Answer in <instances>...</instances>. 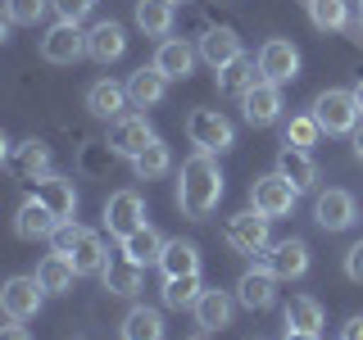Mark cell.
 <instances>
[{"label":"cell","mask_w":363,"mask_h":340,"mask_svg":"<svg viewBox=\"0 0 363 340\" xmlns=\"http://www.w3.org/2000/svg\"><path fill=\"white\" fill-rule=\"evenodd\" d=\"M223 200V168L213 154L196 150L182 164V177H177V209L186 213L191 222H204Z\"/></svg>","instance_id":"cell-1"},{"label":"cell","mask_w":363,"mask_h":340,"mask_svg":"<svg viewBox=\"0 0 363 340\" xmlns=\"http://www.w3.org/2000/svg\"><path fill=\"white\" fill-rule=\"evenodd\" d=\"M313 118H318V128H323L327 136H354L359 118H363V109H359L354 91H345V86H327L323 96L313 100Z\"/></svg>","instance_id":"cell-2"},{"label":"cell","mask_w":363,"mask_h":340,"mask_svg":"<svg viewBox=\"0 0 363 340\" xmlns=\"http://www.w3.org/2000/svg\"><path fill=\"white\" fill-rule=\"evenodd\" d=\"M268 222L272 218H264V213L250 204L245 213H236V218H227V227H223V241L236 249V254H264V249L272 245V232H268Z\"/></svg>","instance_id":"cell-3"},{"label":"cell","mask_w":363,"mask_h":340,"mask_svg":"<svg viewBox=\"0 0 363 340\" xmlns=\"http://www.w3.org/2000/svg\"><path fill=\"white\" fill-rule=\"evenodd\" d=\"M186 136H191V145L204 150V154H223V150L236 145V128L223 118L218 109H196L186 118Z\"/></svg>","instance_id":"cell-4"},{"label":"cell","mask_w":363,"mask_h":340,"mask_svg":"<svg viewBox=\"0 0 363 340\" xmlns=\"http://www.w3.org/2000/svg\"><path fill=\"white\" fill-rule=\"evenodd\" d=\"M41 300H45V286L37 281V272H32V277H9L5 290H0V309H5L9 322H28V317H37Z\"/></svg>","instance_id":"cell-5"},{"label":"cell","mask_w":363,"mask_h":340,"mask_svg":"<svg viewBox=\"0 0 363 340\" xmlns=\"http://www.w3.org/2000/svg\"><path fill=\"white\" fill-rule=\"evenodd\" d=\"M295 200H300V191H295L281 173L255 177V186H250V204H255L264 218H286V213L295 209Z\"/></svg>","instance_id":"cell-6"},{"label":"cell","mask_w":363,"mask_h":340,"mask_svg":"<svg viewBox=\"0 0 363 340\" xmlns=\"http://www.w3.org/2000/svg\"><path fill=\"white\" fill-rule=\"evenodd\" d=\"M259 264H264L277 281H295L309 272V245L300 241V236H291V241H272L264 254H259Z\"/></svg>","instance_id":"cell-7"},{"label":"cell","mask_w":363,"mask_h":340,"mask_svg":"<svg viewBox=\"0 0 363 340\" xmlns=\"http://www.w3.org/2000/svg\"><path fill=\"white\" fill-rule=\"evenodd\" d=\"M259 73H264V82H277L286 86L300 77V50L286 41V37H272L259 45Z\"/></svg>","instance_id":"cell-8"},{"label":"cell","mask_w":363,"mask_h":340,"mask_svg":"<svg viewBox=\"0 0 363 340\" xmlns=\"http://www.w3.org/2000/svg\"><path fill=\"white\" fill-rule=\"evenodd\" d=\"M105 227H109V236H132L136 227H145V200H141V191H113V196L105 200Z\"/></svg>","instance_id":"cell-9"},{"label":"cell","mask_w":363,"mask_h":340,"mask_svg":"<svg viewBox=\"0 0 363 340\" xmlns=\"http://www.w3.org/2000/svg\"><path fill=\"white\" fill-rule=\"evenodd\" d=\"M150 141H155V128L145 113H123L118 123H109V154L118 159H136Z\"/></svg>","instance_id":"cell-10"},{"label":"cell","mask_w":363,"mask_h":340,"mask_svg":"<svg viewBox=\"0 0 363 340\" xmlns=\"http://www.w3.org/2000/svg\"><path fill=\"white\" fill-rule=\"evenodd\" d=\"M354 218H359V204H354L350 191H340V186L323 191V196L313 200V222L323 227V232H350Z\"/></svg>","instance_id":"cell-11"},{"label":"cell","mask_w":363,"mask_h":340,"mask_svg":"<svg viewBox=\"0 0 363 340\" xmlns=\"http://www.w3.org/2000/svg\"><path fill=\"white\" fill-rule=\"evenodd\" d=\"M86 55V32L77 23H55L41 37V60L45 64H77Z\"/></svg>","instance_id":"cell-12"},{"label":"cell","mask_w":363,"mask_h":340,"mask_svg":"<svg viewBox=\"0 0 363 340\" xmlns=\"http://www.w3.org/2000/svg\"><path fill=\"white\" fill-rule=\"evenodd\" d=\"M128 105H132V96H128V82H113V77H100V82H91V86H86V113H91V118L118 123Z\"/></svg>","instance_id":"cell-13"},{"label":"cell","mask_w":363,"mask_h":340,"mask_svg":"<svg viewBox=\"0 0 363 340\" xmlns=\"http://www.w3.org/2000/svg\"><path fill=\"white\" fill-rule=\"evenodd\" d=\"M241 113L250 128H272L281 118V86L277 82H255L241 96Z\"/></svg>","instance_id":"cell-14"},{"label":"cell","mask_w":363,"mask_h":340,"mask_svg":"<svg viewBox=\"0 0 363 340\" xmlns=\"http://www.w3.org/2000/svg\"><path fill=\"white\" fill-rule=\"evenodd\" d=\"M272 300H277V277L264 264L245 268L241 281H236V304H245L250 313H264V309H272Z\"/></svg>","instance_id":"cell-15"},{"label":"cell","mask_w":363,"mask_h":340,"mask_svg":"<svg viewBox=\"0 0 363 340\" xmlns=\"http://www.w3.org/2000/svg\"><path fill=\"white\" fill-rule=\"evenodd\" d=\"M32 200L45 204V209H50L60 222H68V218L77 213V191H73V181H68V177H55V173H45V177L32 181Z\"/></svg>","instance_id":"cell-16"},{"label":"cell","mask_w":363,"mask_h":340,"mask_svg":"<svg viewBox=\"0 0 363 340\" xmlns=\"http://www.w3.org/2000/svg\"><path fill=\"white\" fill-rule=\"evenodd\" d=\"M196 60H200V50L186 45L182 37H164L159 50H155V68L168 77V82H186V77L196 73Z\"/></svg>","instance_id":"cell-17"},{"label":"cell","mask_w":363,"mask_h":340,"mask_svg":"<svg viewBox=\"0 0 363 340\" xmlns=\"http://www.w3.org/2000/svg\"><path fill=\"white\" fill-rule=\"evenodd\" d=\"M123 50H128V32H123V23H96V28L86 32V55L96 64H113V60H123Z\"/></svg>","instance_id":"cell-18"},{"label":"cell","mask_w":363,"mask_h":340,"mask_svg":"<svg viewBox=\"0 0 363 340\" xmlns=\"http://www.w3.org/2000/svg\"><path fill=\"white\" fill-rule=\"evenodd\" d=\"M100 281H105L109 295H136V290L145 286V268L118 249V254H109V264H105V272H100Z\"/></svg>","instance_id":"cell-19"},{"label":"cell","mask_w":363,"mask_h":340,"mask_svg":"<svg viewBox=\"0 0 363 340\" xmlns=\"http://www.w3.org/2000/svg\"><path fill=\"white\" fill-rule=\"evenodd\" d=\"M241 55H245V50H241V37H236L232 28H209V32L200 37V60L209 64L213 73H218V68H227V64H236Z\"/></svg>","instance_id":"cell-20"},{"label":"cell","mask_w":363,"mask_h":340,"mask_svg":"<svg viewBox=\"0 0 363 340\" xmlns=\"http://www.w3.org/2000/svg\"><path fill=\"white\" fill-rule=\"evenodd\" d=\"M55 227H60V218H55L45 204H37L32 196L18 204V213H14V232H18V241H50Z\"/></svg>","instance_id":"cell-21"},{"label":"cell","mask_w":363,"mask_h":340,"mask_svg":"<svg viewBox=\"0 0 363 340\" xmlns=\"http://www.w3.org/2000/svg\"><path fill=\"white\" fill-rule=\"evenodd\" d=\"M232 295L227 290H204L200 295V304L191 313H196V327L200 332H223V327H232Z\"/></svg>","instance_id":"cell-22"},{"label":"cell","mask_w":363,"mask_h":340,"mask_svg":"<svg viewBox=\"0 0 363 340\" xmlns=\"http://www.w3.org/2000/svg\"><path fill=\"white\" fill-rule=\"evenodd\" d=\"M128 96H132V105L136 109H155L159 100L168 96V77L159 73V68H136V73L128 77Z\"/></svg>","instance_id":"cell-23"},{"label":"cell","mask_w":363,"mask_h":340,"mask_svg":"<svg viewBox=\"0 0 363 340\" xmlns=\"http://www.w3.org/2000/svg\"><path fill=\"white\" fill-rule=\"evenodd\" d=\"M277 173L286 177L295 191H313L318 186V164L309 159V150H295V145H286V150L277 154Z\"/></svg>","instance_id":"cell-24"},{"label":"cell","mask_w":363,"mask_h":340,"mask_svg":"<svg viewBox=\"0 0 363 340\" xmlns=\"http://www.w3.org/2000/svg\"><path fill=\"white\" fill-rule=\"evenodd\" d=\"M123 340H164V313L150 309V304H136V309L123 313Z\"/></svg>","instance_id":"cell-25"},{"label":"cell","mask_w":363,"mask_h":340,"mask_svg":"<svg viewBox=\"0 0 363 340\" xmlns=\"http://www.w3.org/2000/svg\"><path fill=\"white\" fill-rule=\"evenodd\" d=\"M159 268H164V277H191V272H200V245L196 241H168L164 254H159Z\"/></svg>","instance_id":"cell-26"},{"label":"cell","mask_w":363,"mask_h":340,"mask_svg":"<svg viewBox=\"0 0 363 340\" xmlns=\"http://www.w3.org/2000/svg\"><path fill=\"white\" fill-rule=\"evenodd\" d=\"M73 277H77V268L68 254H45L37 264V281L45 286V295H68L73 290Z\"/></svg>","instance_id":"cell-27"},{"label":"cell","mask_w":363,"mask_h":340,"mask_svg":"<svg viewBox=\"0 0 363 340\" xmlns=\"http://www.w3.org/2000/svg\"><path fill=\"white\" fill-rule=\"evenodd\" d=\"M132 18L145 37H168L173 32V0H136Z\"/></svg>","instance_id":"cell-28"},{"label":"cell","mask_w":363,"mask_h":340,"mask_svg":"<svg viewBox=\"0 0 363 340\" xmlns=\"http://www.w3.org/2000/svg\"><path fill=\"white\" fill-rule=\"evenodd\" d=\"M164 236H159L155 232V227L150 222H145V227H136V232L132 236H123V254H128V259H136V264H141V268H150V264H159V254H164Z\"/></svg>","instance_id":"cell-29"},{"label":"cell","mask_w":363,"mask_h":340,"mask_svg":"<svg viewBox=\"0 0 363 340\" xmlns=\"http://www.w3.org/2000/svg\"><path fill=\"white\" fill-rule=\"evenodd\" d=\"M9 173L14 177H28V181H37L50 173V150H45L41 141H23L14 154H9Z\"/></svg>","instance_id":"cell-30"},{"label":"cell","mask_w":363,"mask_h":340,"mask_svg":"<svg viewBox=\"0 0 363 340\" xmlns=\"http://www.w3.org/2000/svg\"><path fill=\"white\" fill-rule=\"evenodd\" d=\"M255 82H264V73H259V60H250V55H241L236 64L218 68V91L223 96H245Z\"/></svg>","instance_id":"cell-31"},{"label":"cell","mask_w":363,"mask_h":340,"mask_svg":"<svg viewBox=\"0 0 363 340\" xmlns=\"http://www.w3.org/2000/svg\"><path fill=\"white\" fill-rule=\"evenodd\" d=\"M105 264H109V249H105V241H100V232H82V241H77V249H73L77 277H100Z\"/></svg>","instance_id":"cell-32"},{"label":"cell","mask_w":363,"mask_h":340,"mask_svg":"<svg viewBox=\"0 0 363 340\" xmlns=\"http://www.w3.org/2000/svg\"><path fill=\"white\" fill-rule=\"evenodd\" d=\"M281 317H286V327H291V332H323V322H327V313H323V304H318L313 300V295H295V300L286 304V313H281Z\"/></svg>","instance_id":"cell-33"},{"label":"cell","mask_w":363,"mask_h":340,"mask_svg":"<svg viewBox=\"0 0 363 340\" xmlns=\"http://www.w3.org/2000/svg\"><path fill=\"white\" fill-rule=\"evenodd\" d=\"M309 23L318 32H345L350 28V0H304Z\"/></svg>","instance_id":"cell-34"},{"label":"cell","mask_w":363,"mask_h":340,"mask_svg":"<svg viewBox=\"0 0 363 340\" xmlns=\"http://www.w3.org/2000/svg\"><path fill=\"white\" fill-rule=\"evenodd\" d=\"M168 168H173V150H168V145L159 141V136H155V141L132 159V173L141 177V181H159V177H168Z\"/></svg>","instance_id":"cell-35"},{"label":"cell","mask_w":363,"mask_h":340,"mask_svg":"<svg viewBox=\"0 0 363 340\" xmlns=\"http://www.w3.org/2000/svg\"><path fill=\"white\" fill-rule=\"evenodd\" d=\"M200 295H204L200 272H191V277H164V304L168 309H196Z\"/></svg>","instance_id":"cell-36"},{"label":"cell","mask_w":363,"mask_h":340,"mask_svg":"<svg viewBox=\"0 0 363 340\" xmlns=\"http://www.w3.org/2000/svg\"><path fill=\"white\" fill-rule=\"evenodd\" d=\"M45 9H50V0H5V23H14V28H37L45 18Z\"/></svg>","instance_id":"cell-37"},{"label":"cell","mask_w":363,"mask_h":340,"mask_svg":"<svg viewBox=\"0 0 363 340\" xmlns=\"http://www.w3.org/2000/svg\"><path fill=\"white\" fill-rule=\"evenodd\" d=\"M318 136H323V128H318L313 113H300V118L286 123V145H295V150H313Z\"/></svg>","instance_id":"cell-38"},{"label":"cell","mask_w":363,"mask_h":340,"mask_svg":"<svg viewBox=\"0 0 363 340\" xmlns=\"http://www.w3.org/2000/svg\"><path fill=\"white\" fill-rule=\"evenodd\" d=\"M82 232H86V227H77L73 218L60 222V227L50 232V254H68V259H73V249H77V241H82Z\"/></svg>","instance_id":"cell-39"},{"label":"cell","mask_w":363,"mask_h":340,"mask_svg":"<svg viewBox=\"0 0 363 340\" xmlns=\"http://www.w3.org/2000/svg\"><path fill=\"white\" fill-rule=\"evenodd\" d=\"M91 5H96V0H50V9L60 14V23H82L91 14Z\"/></svg>","instance_id":"cell-40"},{"label":"cell","mask_w":363,"mask_h":340,"mask_svg":"<svg viewBox=\"0 0 363 340\" xmlns=\"http://www.w3.org/2000/svg\"><path fill=\"white\" fill-rule=\"evenodd\" d=\"M345 277L363 286V241H354V245L345 249Z\"/></svg>","instance_id":"cell-41"},{"label":"cell","mask_w":363,"mask_h":340,"mask_svg":"<svg viewBox=\"0 0 363 340\" xmlns=\"http://www.w3.org/2000/svg\"><path fill=\"white\" fill-rule=\"evenodd\" d=\"M340 340H363V313H354L345 322V332H340Z\"/></svg>","instance_id":"cell-42"},{"label":"cell","mask_w":363,"mask_h":340,"mask_svg":"<svg viewBox=\"0 0 363 340\" xmlns=\"http://www.w3.org/2000/svg\"><path fill=\"white\" fill-rule=\"evenodd\" d=\"M0 340H32V336H28V327H23V322H9L5 332H0Z\"/></svg>","instance_id":"cell-43"},{"label":"cell","mask_w":363,"mask_h":340,"mask_svg":"<svg viewBox=\"0 0 363 340\" xmlns=\"http://www.w3.org/2000/svg\"><path fill=\"white\" fill-rule=\"evenodd\" d=\"M281 340H318L313 332H291V327H286V336H281Z\"/></svg>","instance_id":"cell-44"},{"label":"cell","mask_w":363,"mask_h":340,"mask_svg":"<svg viewBox=\"0 0 363 340\" xmlns=\"http://www.w3.org/2000/svg\"><path fill=\"white\" fill-rule=\"evenodd\" d=\"M354 154H359V164H363V128H354Z\"/></svg>","instance_id":"cell-45"},{"label":"cell","mask_w":363,"mask_h":340,"mask_svg":"<svg viewBox=\"0 0 363 340\" xmlns=\"http://www.w3.org/2000/svg\"><path fill=\"white\" fill-rule=\"evenodd\" d=\"M354 100H359V109H363V77H359V86H354Z\"/></svg>","instance_id":"cell-46"},{"label":"cell","mask_w":363,"mask_h":340,"mask_svg":"<svg viewBox=\"0 0 363 340\" xmlns=\"http://www.w3.org/2000/svg\"><path fill=\"white\" fill-rule=\"evenodd\" d=\"M359 32H363V0H359Z\"/></svg>","instance_id":"cell-47"},{"label":"cell","mask_w":363,"mask_h":340,"mask_svg":"<svg viewBox=\"0 0 363 340\" xmlns=\"http://www.w3.org/2000/svg\"><path fill=\"white\" fill-rule=\"evenodd\" d=\"M186 340H204V336H186Z\"/></svg>","instance_id":"cell-48"},{"label":"cell","mask_w":363,"mask_h":340,"mask_svg":"<svg viewBox=\"0 0 363 340\" xmlns=\"http://www.w3.org/2000/svg\"><path fill=\"white\" fill-rule=\"evenodd\" d=\"M173 5H177V0H173Z\"/></svg>","instance_id":"cell-49"}]
</instances>
